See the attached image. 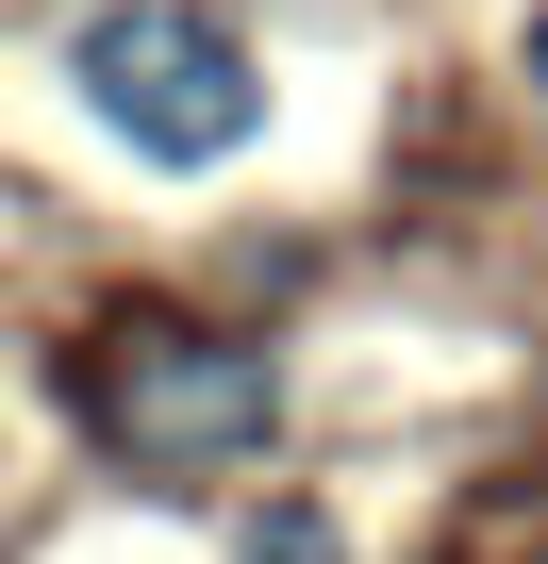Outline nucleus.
<instances>
[{
	"instance_id": "nucleus-1",
	"label": "nucleus",
	"mask_w": 548,
	"mask_h": 564,
	"mask_svg": "<svg viewBox=\"0 0 548 564\" xmlns=\"http://www.w3.org/2000/svg\"><path fill=\"white\" fill-rule=\"evenodd\" d=\"M67 399H84V432H100L117 465H150V481L249 465L266 432H283V366H266L249 333H200V316H166V300L100 316V333L67 349Z\"/></svg>"
},
{
	"instance_id": "nucleus-2",
	"label": "nucleus",
	"mask_w": 548,
	"mask_h": 564,
	"mask_svg": "<svg viewBox=\"0 0 548 564\" xmlns=\"http://www.w3.org/2000/svg\"><path fill=\"white\" fill-rule=\"evenodd\" d=\"M67 84L100 100V133H133V166H233L266 133V67L200 0H100L67 34Z\"/></svg>"
},
{
	"instance_id": "nucleus-4",
	"label": "nucleus",
	"mask_w": 548,
	"mask_h": 564,
	"mask_svg": "<svg viewBox=\"0 0 548 564\" xmlns=\"http://www.w3.org/2000/svg\"><path fill=\"white\" fill-rule=\"evenodd\" d=\"M515 67H531V100H548V0H531V34H515Z\"/></svg>"
},
{
	"instance_id": "nucleus-3",
	"label": "nucleus",
	"mask_w": 548,
	"mask_h": 564,
	"mask_svg": "<svg viewBox=\"0 0 548 564\" xmlns=\"http://www.w3.org/2000/svg\"><path fill=\"white\" fill-rule=\"evenodd\" d=\"M249 564H350V531H333L316 498H266V514H249Z\"/></svg>"
}]
</instances>
